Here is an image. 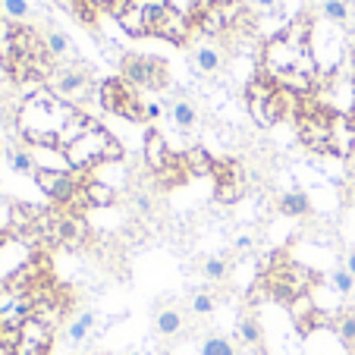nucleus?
<instances>
[{
    "instance_id": "obj_30",
    "label": "nucleus",
    "mask_w": 355,
    "mask_h": 355,
    "mask_svg": "<svg viewBox=\"0 0 355 355\" xmlns=\"http://www.w3.org/2000/svg\"><path fill=\"white\" fill-rule=\"evenodd\" d=\"M94 324V315L92 311H85V315H79V321H73V327H69V343H82L88 336V330H92Z\"/></svg>"
},
{
    "instance_id": "obj_14",
    "label": "nucleus",
    "mask_w": 355,
    "mask_h": 355,
    "mask_svg": "<svg viewBox=\"0 0 355 355\" xmlns=\"http://www.w3.org/2000/svg\"><path fill=\"white\" fill-rule=\"evenodd\" d=\"M289 315H293V321L299 324V330H315L318 324H324V315L318 311V305L311 302L309 293L289 302Z\"/></svg>"
},
{
    "instance_id": "obj_6",
    "label": "nucleus",
    "mask_w": 355,
    "mask_h": 355,
    "mask_svg": "<svg viewBox=\"0 0 355 355\" xmlns=\"http://www.w3.org/2000/svg\"><path fill=\"white\" fill-rule=\"evenodd\" d=\"M35 182L60 208H69L82 192V173H76V170H38Z\"/></svg>"
},
{
    "instance_id": "obj_7",
    "label": "nucleus",
    "mask_w": 355,
    "mask_h": 355,
    "mask_svg": "<svg viewBox=\"0 0 355 355\" xmlns=\"http://www.w3.org/2000/svg\"><path fill=\"white\" fill-rule=\"evenodd\" d=\"M47 92L57 94L63 104L73 107V104H79V101H85L92 94V79L79 67H57L47 76Z\"/></svg>"
},
{
    "instance_id": "obj_41",
    "label": "nucleus",
    "mask_w": 355,
    "mask_h": 355,
    "mask_svg": "<svg viewBox=\"0 0 355 355\" xmlns=\"http://www.w3.org/2000/svg\"><path fill=\"white\" fill-rule=\"evenodd\" d=\"M132 355H139V352H132Z\"/></svg>"
},
{
    "instance_id": "obj_27",
    "label": "nucleus",
    "mask_w": 355,
    "mask_h": 355,
    "mask_svg": "<svg viewBox=\"0 0 355 355\" xmlns=\"http://www.w3.org/2000/svg\"><path fill=\"white\" fill-rule=\"evenodd\" d=\"M324 16L336 26H346L349 22V3L346 0H324Z\"/></svg>"
},
{
    "instance_id": "obj_13",
    "label": "nucleus",
    "mask_w": 355,
    "mask_h": 355,
    "mask_svg": "<svg viewBox=\"0 0 355 355\" xmlns=\"http://www.w3.org/2000/svg\"><path fill=\"white\" fill-rule=\"evenodd\" d=\"M145 161H148V167L155 170V173H161L164 167L173 164V155H170L167 141H164V135L157 132V129H148L145 132Z\"/></svg>"
},
{
    "instance_id": "obj_19",
    "label": "nucleus",
    "mask_w": 355,
    "mask_h": 355,
    "mask_svg": "<svg viewBox=\"0 0 355 355\" xmlns=\"http://www.w3.org/2000/svg\"><path fill=\"white\" fill-rule=\"evenodd\" d=\"M7 161L16 173H26V176H35L38 173V161H35V151L28 148H10L7 151Z\"/></svg>"
},
{
    "instance_id": "obj_25",
    "label": "nucleus",
    "mask_w": 355,
    "mask_h": 355,
    "mask_svg": "<svg viewBox=\"0 0 355 355\" xmlns=\"http://www.w3.org/2000/svg\"><path fill=\"white\" fill-rule=\"evenodd\" d=\"M180 327H182V315L176 309H164L161 315H157V334L173 336Z\"/></svg>"
},
{
    "instance_id": "obj_12",
    "label": "nucleus",
    "mask_w": 355,
    "mask_h": 355,
    "mask_svg": "<svg viewBox=\"0 0 355 355\" xmlns=\"http://www.w3.org/2000/svg\"><path fill=\"white\" fill-rule=\"evenodd\" d=\"M114 16H116V22L126 28V35H132V38L148 35L145 0H116V3H114Z\"/></svg>"
},
{
    "instance_id": "obj_28",
    "label": "nucleus",
    "mask_w": 355,
    "mask_h": 355,
    "mask_svg": "<svg viewBox=\"0 0 355 355\" xmlns=\"http://www.w3.org/2000/svg\"><path fill=\"white\" fill-rule=\"evenodd\" d=\"M239 340L248 343V346H258V343H261V327H258L255 318H242L239 321Z\"/></svg>"
},
{
    "instance_id": "obj_8",
    "label": "nucleus",
    "mask_w": 355,
    "mask_h": 355,
    "mask_svg": "<svg viewBox=\"0 0 355 355\" xmlns=\"http://www.w3.org/2000/svg\"><path fill=\"white\" fill-rule=\"evenodd\" d=\"M51 346H54V327L28 318L19 324V336H16L10 355H47Z\"/></svg>"
},
{
    "instance_id": "obj_40",
    "label": "nucleus",
    "mask_w": 355,
    "mask_h": 355,
    "mask_svg": "<svg viewBox=\"0 0 355 355\" xmlns=\"http://www.w3.org/2000/svg\"><path fill=\"white\" fill-rule=\"evenodd\" d=\"M3 239H7V236H3V233H0V245H3Z\"/></svg>"
},
{
    "instance_id": "obj_26",
    "label": "nucleus",
    "mask_w": 355,
    "mask_h": 355,
    "mask_svg": "<svg viewBox=\"0 0 355 355\" xmlns=\"http://www.w3.org/2000/svg\"><path fill=\"white\" fill-rule=\"evenodd\" d=\"M201 355H236V346L227 336H208L201 343Z\"/></svg>"
},
{
    "instance_id": "obj_33",
    "label": "nucleus",
    "mask_w": 355,
    "mask_h": 355,
    "mask_svg": "<svg viewBox=\"0 0 355 355\" xmlns=\"http://www.w3.org/2000/svg\"><path fill=\"white\" fill-rule=\"evenodd\" d=\"M192 311L195 315H211V311H214V299H211L208 293H198L192 299Z\"/></svg>"
},
{
    "instance_id": "obj_22",
    "label": "nucleus",
    "mask_w": 355,
    "mask_h": 355,
    "mask_svg": "<svg viewBox=\"0 0 355 355\" xmlns=\"http://www.w3.org/2000/svg\"><path fill=\"white\" fill-rule=\"evenodd\" d=\"M170 116L180 129H192L195 126V107L189 101H173V107H170Z\"/></svg>"
},
{
    "instance_id": "obj_2",
    "label": "nucleus",
    "mask_w": 355,
    "mask_h": 355,
    "mask_svg": "<svg viewBox=\"0 0 355 355\" xmlns=\"http://www.w3.org/2000/svg\"><path fill=\"white\" fill-rule=\"evenodd\" d=\"M63 157H67L69 170H76V173H85V170H92L94 164L120 161V157H123V148H120V141H116L104 126H92L85 135H79L73 145L63 148Z\"/></svg>"
},
{
    "instance_id": "obj_4",
    "label": "nucleus",
    "mask_w": 355,
    "mask_h": 355,
    "mask_svg": "<svg viewBox=\"0 0 355 355\" xmlns=\"http://www.w3.org/2000/svg\"><path fill=\"white\" fill-rule=\"evenodd\" d=\"M101 107L110 110L116 116H126L132 123H145L148 114H145V104L139 101L135 88L129 85L126 79H107L101 85Z\"/></svg>"
},
{
    "instance_id": "obj_1",
    "label": "nucleus",
    "mask_w": 355,
    "mask_h": 355,
    "mask_svg": "<svg viewBox=\"0 0 355 355\" xmlns=\"http://www.w3.org/2000/svg\"><path fill=\"white\" fill-rule=\"evenodd\" d=\"M76 114V107L63 104L57 94H51L47 88L35 92L32 98H26L19 110V132L28 145L38 148H57L60 129L67 126V120Z\"/></svg>"
},
{
    "instance_id": "obj_11",
    "label": "nucleus",
    "mask_w": 355,
    "mask_h": 355,
    "mask_svg": "<svg viewBox=\"0 0 355 355\" xmlns=\"http://www.w3.org/2000/svg\"><path fill=\"white\" fill-rule=\"evenodd\" d=\"M151 35H157V38H167V41H173V44H186L189 35H192V26H189V16L186 13L167 7L161 13V19L155 22Z\"/></svg>"
},
{
    "instance_id": "obj_37",
    "label": "nucleus",
    "mask_w": 355,
    "mask_h": 355,
    "mask_svg": "<svg viewBox=\"0 0 355 355\" xmlns=\"http://www.w3.org/2000/svg\"><path fill=\"white\" fill-rule=\"evenodd\" d=\"M346 270L355 277V248H352V252H349V258H346Z\"/></svg>"
},
{
    "instance_id": "obj_20",
    "label": "nucleus",
    "mask_w": 355,
    "mask_h": 355,
    "mask_svg": "<svg viewBox=\"0 0 355 355\" xmlns=\"http://www.w3.org/2000/svg\"><path fill=\"white\" fill-rule=\"evenodd\" d=\"M192 60L201 73H214V69H220V51L214 44H201V47H195Z\"/></svg>"
},
{
    "instance_id": "obj_39",
    "label": "nucleus",
    "mask_w": 355,
    "mask_h": 355,
    "mask_svg": "<svg viewBox=\"0 0 355 355\" xmlns=\"http://www.w3.org/2000/svg\"><path fill=\"white\" fill-rule=\"evenodd\" d=\"M352 69H355V47H352Z\"/></svg>"
},
{
    "instance_id": "obj_38",
    "label": "nucleus",
    "mask_w": 355,
    "mask_h": 355,
    "mask_svg": "<svg viewBox=\"0 0 355 355\" xmlns=\"http://www.w3.org/2000/svg\"><path fill=\"white\" fill-rule=\"evenodd\" d=\"M236 245H239V248H248V245H252V239H248V236H239V242H236Z\"/></svg>"
},
{
    "instance_id": "obj_15",
    "label": "nucleus",
    "mask_w": 355,
    "mask_h": 355,
    "mask_svg": "<svg viewBox=\"0 0 355 355\" xmlns=\"http://www.w3.org/2000/svg\"><path fill=\"white\" fill-rule=\"evenodd\" d=\"M355 148V126L349 116H334V135H330V151L340 157H349Z\"/></svg>"
},
{
    "instance_id": "obj_17",
    "label": "nucleus",
    "mask_w": 355,
    "mask_h": 355,
    "mask_svg": "<svg viewBox=\"0 0 355 355\" xmlns=\"http://www.w3.org/2000/svg\"><path fill=\"white\" fill-rule=\"evenodd\" d=\"M82 192H85V198H88V205H92V208H110V205L116 201L114 186H110V182H104V180H85V182H82Z\"/></svg>"
},
{
    "instance_id": "obj_31",
    "label": "nucleus",
    "mask_w": 355,
    "mask_h": 355,
    "mask_svg": "<svg viewBox=\"0 0 355 355\" xmlns=\"http://www.w3.org/2000/svg\"><path fill=\"white\" fill-rule=\"evenodd\" d=\"M330 283H334V286H336V293H343V295H346V293H352V286H355V277L349 274L346 268H340V270H334V277H330Z\"/></svg>"
},
{
    "instance_id": "obj_5",
    "label": "nucleus",
    "mask_w": 355,
    "mask_h": 355,
    "mask_svg": "<svg viewBox=\"0 0 355 355\" xmlns=\"http://www.w3.org/2000/svg\"><path fill=\"white\" fill-rule=\"evenodd\" d=\"M120 73L123 79L132 88H164L167 85V67L157 57H145V54H126L120 60Z\"/></svg>"
},
{
    "instance_id": "obj_18",
    "label": "nucleus",
    "mask_w": 355,
    "mask_h": 355,
    "mask_svg": "<svg viewBox=\"0 0 355 355\" xmlns=\"http://www.w3.org/2000/svg\"><path fill=\"white\" fill-rule=\"evenodd\" d=\"M92 126H98V123H94V120H88V116L82 114V110H76V114L67 120V126L60 129V139H57V148H60V151H63V148H67V145H73V141L79 139V135H85Z\"/></svg>"
},
{
    "instance_id": "obj_36",
    "label": "nucleus",
    "mask_w": 355,
    "mask_h": 355,
    "mask_svg": "<svg viewBox=\"0 0 355 355\" xmlns=\"http://www.w3.org/2000/svg\"><path fill=\"white\" fill-rule=\"evenodd\" d=\"M280 0H252V7H258V10H274Z\"/></svg>"
},
{
    "instance_id": "obj_10",
    "label": "nucleus",
    "mask_w": 355,
    "mask_h": 355,
    "mask_svg": "<svg viewBox=\"0 0 355 355\" xmlns=\"http://www.w3.org/2000/svg\"><path fill=\"white\" fill-rule=\"evenodd\" d=\"M214 182H217V198L223 205H233L245 195V173H242L239 161H217L214 164Z\"/></svg>"
},
{
    "instance_id": "obj_29",
    "label": "nucleus",
    "mask_w": 355,
    "mask_h": 355,
    "mask_svg": "<svg viewBox=\"0 0 355 355\" xmlns=\"http://www.w3.org/2000/svg\"><path fill=\"white\" fill-rule=\"evenodd\" d=\"M336 334L346 346H355V311H346V315L336 321Z\"/></svg>"
},
{
    "instance_id": "obj_21",
    "label": "nucleus",
    "mask_w": 355,
    "mask_h": 355,
    "mask_svg": "<svg viewBox=\"0 0 355 355\" xmlns=\"http://www.w3.org/2000/svg\"><path fill=\"white\" fill-rule=\"evenodd\" d=\"M277 208H280V214H286V217H302V214H309L311 211V205H309V198H305L302 192H286Z\"/></svg>"
},
{
    "instance_id": "obj_3",
    "label": "nucleus",
    "mask_w": 355,
    "mask_h": 355,
    "mask_svg": "<svg viewBox=\"0 0 355 355\" xmlns=\"http://www.w3.org/2000/svg\"><path fill=\"white\" fill-rule=\"evenodd\" d=\"M311 283H315V274H311L309 268L286 261L283 255L274 258V268L264 274V286H268V293L274 295L277 302H286V305L293 299H299V295L309 293Z\"/></svg>"
},
{
    "instance_id": "obj_24",
    "label": "nucleus",
    "mask_w": 355,
    "mask_h": 355,
    "mask_svg": "<svg viewBox=\"0 0 355 355\" xmlns=\"http://www.w3.org/2000/svg\"><path fill=\"white\" fill-rule=\"evenodd\" d=\"M44 51H47V57H67L69 54V41H67V35L63 32H47L44 35Z\"/></svg>"
},
{
    "instance_id": "obj_35",
    "label": "nucleus",
    "mask_w": 355,
    "mask_h": 355,
    "mask_svg": "<svg viewBox=\"0 0 355 355\" xmlns=\"http://www.w3.org/2000/svg\"><path fill=\"white\" fill-rule=\"evenodd\" d=\"M145 114H148V120H157V116L164 114V107L157 104V101H151V104H145Z\"/></svg>"
},
{
    "instance_id": "obj_16",
    "label": "nucleus",
    "mask_w": 355,
    "mask_h": 355,
    "mask_svg": "<svg viewBox=\"0 0 355 355\" xmlns=\"http://www.w3.org/2000/svg\"><path fill=\"white\" fill-rule=\"evenodd\" d=\"M180 161H182V167H186L189 176H211V173H214V164H217L214 157H211L201 145L189 148V151L180 157Z\"/></svg>"
},
{
    "instance_id": "obj_32",
    "label": "nucleus",
    "mask_w": 355,
    "mask_h": 355,
    "mask_svg": "<svg viewBox=\"0 0 355 355\" xmlns=\"http://www.w3.org/2000/svg\"><path fill=\"white\" fill-rule=\"evenodd\" d=\"M205 277H208V280H223V277H227V261H223V258H208V261H205Z\"/></svg>"
},
{
    "instance_id": "obj_23",
    "label": "nucleus",
    "mask_w": 355,
    "mask_h": 355,
    "mask_svg": "<svg viewBox=\"0 0 355 355\" xmlns=\"http://www.w3.org/2000/svg\"><path fill=\"white\" fill-rule=\"evenodd\" d=\"M0 13H3V19L7 22H26L28 16V3L26 0H0Z\"/></svg>"
},
{
    "instance_id": "obj_34",
    "label": "nucleus",
    "mask_w": 355,
    "mask_h": 355,
    "mask_svg": "<svg viewBox=\"0 0 355 355\" xmlns=\"http://www.w3.org/2000/svg\"><path fill=\"white\" fill-rule=\"evenodd\" d=\"M189 3H192V10H195L198 16H205L208 10H214L217 3H223V0H189Z\"/></svg>"
},
{
    "instance_id": "obj_9",
    "label": "nucleus",
    "mask_w": 355,
    "mask_h": 355,
    "mask_svg": "<svg viewBox=\"0 0 355 355\" xmlns=\"http://www.w3.org/2000/svg\"><path fill=\"white\" fill-rule=\"evenodd\" d=\"M299 135L311 151H330L334 116L324 110H305V114H299Z\"/></svg>"
}]
</instances>
